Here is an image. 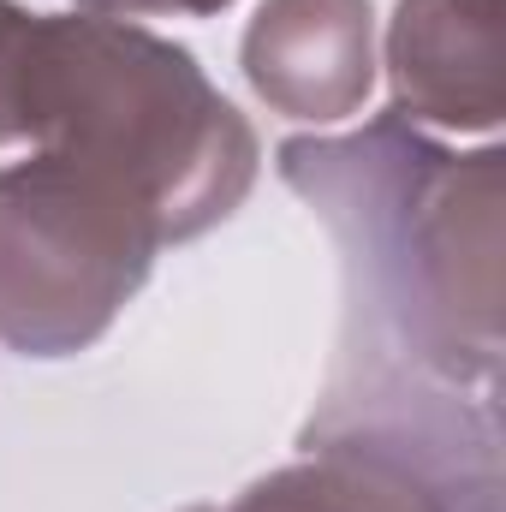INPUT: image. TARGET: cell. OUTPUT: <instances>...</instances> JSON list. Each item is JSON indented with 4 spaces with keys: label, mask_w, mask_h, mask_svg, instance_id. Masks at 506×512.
I'll list each match as a JSON object with an SVG mask.
<instances>
[{
    "label": "cell",
    "mask_w": 506,
    "mask_h": 512,
    "mask_svg": "<svg viewBox=\"0 0 506 512\" xmlns=\"http://www.w3.org/2000/svg\"><path fill=\"white\" fill-rule=\"evenodd\" d=\"M387 84L393 114L417 131H495L506 114V0H399Z\"/></svg>",
    "instance_id": "cell-4"
},
{
    "label": "cell",
    "mask_w": 506,
    "mask_h": 512,
    "mask_svg": "<svg viewBox=\"0 0 506 512\" xmlns=\"http://www.w3.org/2000/svg\"><path fill=\"white\" fill-rule=\"evenodd\" d=\"M274 167L340 251V340L298 447L399 512H501L506 155L376 114L286 137Z\"/></svg>",
    "instance_id": "cell-1"
},
{
    "label": "cell",
    "mask_w": 506,
    "mask_h": 512,
    "mask_svg": "<svg viewBox=\"0 0 506 512\" xmlns=\"http://www.w3.org/2000/svg\"><path fill=\"white\" fill-rule=\"evenodd\" d=\"M221 6H233V0H78V12H102V18H161V12H173V18H209Z\"/></svg>",
    "instance_id": "cell-7"
},
{
    "label": "cell",
    "mask_w": 506,
    "mask_h": 512,
    "mask_svg": "<svg viewBox=\"0 0 506 512\" xmlns=\"http://www.w3.org/2000/svg\"><path fill=\"white\" fill-rule=\"evenodd\" d=\"M161 245L149 197L90 161L36 149L0 167V346L18 358L90 352Z\"/></svg>",
    "instance_id": "cell-3"
},
{
    "label": "cell",
    "mask_w": 506,
    "mask_h": 512,
    "mask_svg": "<svg viewBox=\"0 0 506 512\" xmlns=\"http://www.w3.org/2000/svg\"><path fill=\"white\" fill-rule=\"evenodd\" d=\"M245 84L262 108L304 126H340L376 84L370 0H262L239 42Z\"/></svg>",
    "instance_id": "cell-5"
},
{
    "label": "cell",
    "mask_w": 506,
    "mask_h": 512,
    "mask_svg": "<svg viewBox=\"0 0 506 512\" xmlns=\"http://www.w3.org/2000/svg\"><path fill=\"white\" fill-rule=\"evenodd\" d=\"M0 143L90 161L161 215L167 245L221 227L256 185L251 120L197 54L102 12H24L0 0Z\"/></svg>",
    "instance_id": "cell-2"
},
{
    "label": "cell",
    "mask_w": 506,
    "mask_h": 512,
    "mask_svg": "<svg viewBox=\"0 0 506 512\" xmlns=\"http://www.w3.org/2000/svg\"><path fill=\"white\" fill-rule=\"evenodd\" d=\"M185 512H399V507L381 489H370L358 471L304 453L298 465H280V471L256 477L233 501H203V507Z\"/></svg>",
    "instance_id": "cell-6"
}]
</instances>
